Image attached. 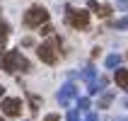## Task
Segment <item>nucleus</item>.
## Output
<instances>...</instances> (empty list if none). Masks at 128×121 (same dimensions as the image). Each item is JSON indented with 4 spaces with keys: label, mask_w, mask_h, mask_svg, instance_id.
<instances>
[{
    "label": "nucleus",
    "mask_w": 128,
    "mask_h": 121,
    "mask_svg": "<svg viewBox=\"0 0 128 121\" xmlns=\"http://www.w3.org/2000/svg\"><path fill=\"white\" fill-rule=\"evenodd\" d=\"M65 20L70 22V27L75 29H85L90 24V12L78 10V7H65Z\"/></svg>",
    "instance_id": "nucleus-4"
},
{
    "label": "nucleus",
    "mask_w": 128,
    "mask_h": 121,
    "mask_svg": "<svg viewBox=\"0 0 128 121\" xmlns=\"http://www.w3.org/2000/svg\"><path fill=\"white\" fill-rule=\"evenodd\" d=\"M87 7H90V10H94V12H97V10H99V3H97V0H90V3H87Z\"/></svg>",
    "instance_id": "nucleus-18"
},
{
    "label": "nucleus",
    "mask_w": 128,
    "mask_h": 121,
    "mask_svg": "<svg viewBox=\"0 0 128 121\" xmlns=\"http://www.w3.org/2000/svg\"><path fill=\"white\" fill-rule=\"evenodd\" d=\"M78 109L80 111H87V109H90V99H87V97H78Z\"/></svg>",
    "instance_id": "nucleus-12"
},
{
    "label": "nucleus",
    "mask_w": 128,
    "mask_h": 121,
    "mask_svg": "<svg viewBox=\"0 0 128 121\" xmlns=\"http://www.w3.org/2000/svg\"><path fill=\"white\" fill-rule=\"evenodd\" d=\"M104 87H106V78H94V80H90V94L104 92Z\"/></svg>",
    "instance_id": "nucleus-7"
},
{
    "label": "nucleus",
    "mask_w": 128,
    "mask_h": 121,
    "mask_svg": "<svg viewBox=\"0 0 128 121\" xmlns=\"http://www.w3.org/2000/svg\"><path fill=\"white\" fill-rule=\"evenodd\" d=\"M82 78H85L87 82H90V80H94V78H97V73H94V68H92V65H90V68H85V70H82Z\"/></svg>",
    "instance_id": "nucleus-11"
},
{
    "label": "nucleus",
    "mask_w": 128,
    "mask_h": 121,
    "mask_svg": "<svg viewBox=\"0 0 128 121\" xmlns=\"http://www.w3.org/2000/svg\"><path fill=\"white\" fill-rule=\"evenodd\" d=\"M0 121H2V119H0Z\"/></svg>",
    "instance_id": "nucleus-25"
},
{
    "label": "nucleus",
    "mask_w": 128,
    "mask_h": 121,
    "mask_svg": "<svg viewBox=\"0 0 128 121\" xmlns=\"http://www.w3.org/2000/svg\"><path fill=\"white\" fill-rule=\"evenodd\" d=\"M0 109H2V114H7V116H20L22 114V99H2Z\"/></svg>",
    "instance_id": "nucleus-6"
},
{
    "label": "nucleus",
    "mask_w": 128,
    "mask_h": 121,
    "mask_svg": "<svg viewBox=\"0 0 128 121\" xmlns=\"http://www.w3.org/2000/svg\"><path fill=\"white\" fill-rule=\"evenodd\" d=\"M111 99H114V92H111V90H106V92L102 94V99H99V109H106L109 104H111Z\"/></svg>",
    "instance_id": "nucleus-10"
},
{
    "label": "nucleus",
    "mask_w": 128,
    "mask_h": 121,
    "mask_svg": "<svg viewBox=\"0 0 128 121\" xmlns=\"http://www.w3.org/2000/svg\"><path fill=\"white\" fill-rule=\"evenodd\" d=\"M75 97H80L78 87L72 85V82H65L63 87H60V92H58V102H60V107H68Z\"/></svg>",
    "instance_id": "nucleus-5"
},
{
    "label": "nucleus",
    "mask_w": 128,
    "mask_h": 121,
    "mask_svg": "<svg viewBox=\"0 0 128 121\" xmlns=\"http://www.w3.org/2000/svg\"><path fill=\"white\" fill-rule=\"evenodd\" d=\"M68 121H80V114L75 111V109H70V111H68Z\"/></svg>",
    "instance_id": "nucleus-16"
},
{
    "label": "nucleus",
    "mask_w": 128,
    "mask_h": 121,
    "mask_svg": "<svg viewBox=\"0 0 128 121\" xmlns=\"http://www.w3.org/2000/svg\"><path fill=\"white\" fill-rule=\"evenodd\" d=\"M116 27H118V29H126L128 27V17H121V20L116 22Z\"/></svg>",
    "instance_id": "nucleus-17"
},
{
    "label": "nucleus",
    "mask_w": 128,
    "mask_h": 121,
    "mask_svg": "<svg viewBox=\"0 0 128 121\" xmlns=\"http://www.w3.org/2000/svg\"><path fill=\"white\" fill-rule=\"evenodd\" d=\"M39 104H41V99L32 94V97H29V107H32V111H39Z\"/></svg>",
    "instance_id": "nucleus-13"
},
{
    "label": "nucleus",
    "mask_w": 128,
    "mask_h": 121,
    "mask_svg": "<svg viewBox=\"0 0 128 121\" xmlns=\"http://www.w3.org/2000/svg\"><path fill=\"white\" fill-rule=\"evenodd\" d=\"M2 94H5V87H0V97H2Z\"/></svg>",
    "instance_id": "nucleus-22"
},
{
    "label": "nucleus",
    "mask_w": 128,
    "mask_h": 121,
    "mask_svg": "<svg viewBox=\"0 0 128 121\" xmlns=\"http://www.w3.org/2000/svg\"><path fill=\"white\" fill-rule=\"evenodd\" d=\"M5 36H7V24H2V22H0V44L5 41Z\"/></svg>",
    "instance_id": "nucleus-15"
},
{
    "label": "nucleus",
    "mask_w": 128,
    "mask_h": 121,
    "mask_svg": "<svg viewBox=\"0 0 128 121\" xmlns=\"http://www.w3.org/2000/svg\"><path fill=\"white\" fill-rule=\"evenodd\" d=\"M46 121H58V114H48V116H46Z\"/></svg>",
    "instance_id": "nucleus-21"
},
{
    "label": "nucleus",
    "mask_w": 128,
    "mask_h": 121,
    "mask_svg": "<svg viewBox=\"0 0 128 121\" xmlns=\"http://www.w3.org/2000/svg\"><path fill=\"white\" fill-rule=\"evenodd\" d=\"M116 7H118V10H128V0H118Z\"/></svg>",
    "instance_id": "nucleus-19"
},
{
    "label": "nucleus",
    "mask_w": 128,
    "mask_h": 121,
    "mask_svg": "<svg viewBox=\"0 0 128 121\" xmlns=\"http://www.w3.org/2000/svg\"><path fill=\"white\" fill-rule=\"evenodd\" d=\"M97 15H99V17H109V15H111V7H109V5H99Z\"/></svg>",
    "instance_id": "nucleus-14"
},
{
    "label": "nucleus",
    "mask_w": 128,
    "mask_h": 121,
    "mask_svg": "<svg viewBox=\"0 0 128 121\" xmlns=\"http://www.w3.org/2000/svg\"><path fill=\"white\" fill-rule=\"evenodd\" d=\"M116 85L121 90H128V70H123V68L116 70Z\"/></svg>",
    "instance_id": "nucleus-8"
},
{
    "label": "nucleus",
    "mask_w": 128,
    "mask_h": 121,
    "mask_svg": "<svg viewBox=\"0 0 128 121\" xmlns=\"http://www.w3.org/2000/svg\"><path fill=\"white\" fill-rule=\"evenodd\" d=\"M60 46V41H58V36H51L46 44H41L39 49H36V53H39V58H41L44 63H48V65H53L58 61V53H56V49Z\"/></svg>",
    "instance_id": "nucleus-2"
},
{
    "label": "nucleus",
    "mask_w": 128,
    "mask_h": 121,
    "mask_svg": "<svg viewBox=\"0 0 128 121\" xmlns=\"http://www.w3.org/2000/svg\"><path fill=\"white\" fill-rule=\"evenodd\" d=\"M104 65H106V68H118V65H121V56H118V53H111V56H106Z\"/></svg>",
    "instance_id": "nucleus-9"
},
{
    "label": "nucleus",
    "mask_w": 128,
    "mask_h": 121,
    "mask_svg": "<svg viewBox=\"0 0 128 121\" xmlns=\"http://www.w3.org/2000/svg\"><path fill=\"white\" fill-rule=\"evenodd\" d=\"M0 68L7 73H17V70H29V61L17 51H5L0 53Z\"/></svg>",
    "instance_id": "nucleus-1"
},
{
    "label": "nucleus",
    "mask_w": 128,
    "mask_h": 121,
    "mask_svg": "<svg viewBox=\"0 0 128 121\" xmlns=\"http://www.w3.org/2000/svg\"><path fill=\"white\" fill-rule=\"evenodd\" d=\"M85 121H99V116H97V114H87Z\"/></svg>",
    "instance_id": "nucleus-20"
},
{
    "label": "nucleus",
    "mask_w": 128,
    "mask_h": 121,
    "mask_svg": "<svg viewBox=\"0 0 128 121\" xmlns=\"http://www.w3.org/2000/svg\"><path fill=\"white\" fill-rule=\"evenodd\" d=\"M118 121H128V116H121V119H118Z\"/></svg>",
    "instance_id": "nucleus-23"
},
{
    "label": "nucleus",
    "mask_w": 128,
    "mask_h": 121,
    "mask_svg": "<svg viewBox=\"0 0 128 121\" xmlns=\"http://www.w3.org/2000/svg\"><path fill=\"white\" fill-rule=\"evenodd\" d=\"M46 20H48V12L41 5H34V7H29L27 12H24V24L27 27H41Z\"/></svg>",
    "instance_id": "nucleus-3"
},
{
    "label": "nucleus",
    "mask_w": 128,
    "mask_h": 121,
    "mask_svg": "<svg viewBox=\"0 0 128 121\" xmlns=\"http://www.w3.org/2000/svg\"><path fill=\"white\" fill-rule=\"evenodd\" d=\"M126 107H128V99H126Z\"/></svg>",
    "instance_id": "nucleus-24"
}]
</instances>
